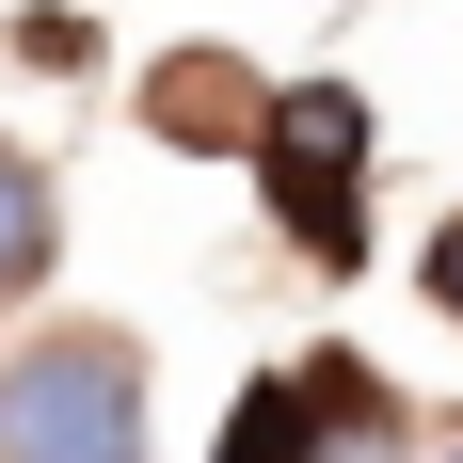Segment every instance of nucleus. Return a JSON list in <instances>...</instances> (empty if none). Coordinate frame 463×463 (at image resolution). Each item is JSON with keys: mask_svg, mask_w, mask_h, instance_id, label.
<instances>
[{"mask_svg": "<svg viewBox=\"0 0 463 463\" xmlns=\"http://www.w3.org/2000/svg\"><path fill=\"white\" fill-rule=\"evenodd\" d=\"M368 80H335V64H304V80L256 96V144H240V176H256V208L288 224V256L304 272H368Z\"/></svg>", "mask_w": 463, "mask_h": 463, "instance_id": "1", "label": "nucleus"}, {"mask_svg": "<svg viewBox=\"0 0 463 463\" xmlns=\"http://www.w3.org/2000/svg\"><path fill=\"white\" fill-rule=\"evenodd\" d=\"M0 463H144V352L112 320H48L0 352Z\"/></svg>", "mask_w": 463, "mask_h": 463, "instance_id": "2", "label": "nucleus"}, {"mask_svg": "<svg viewBox=\"0 0 463 463\" xmlns=\"http://www.w3.org/2000/svg\"><path fill=\"white\" fill-rule=\"evenodd\" d=\"M431 431L400 416V383L368 368V352H304V448L288 463H416Z\"/></svg>", "mask_w": 463, "mask_h": 463, "instance_id": "3", "label": "nucleus"}, {"mask_svg": "<svg viewBox=\"0 0 463 463\" xmlns=\"http://www.w3.org/2000/svg\"><path fill=\"white\" fill-rule=\"evenodd\" d=\"M256 96H272V80H240L224 48H176V64H144V128H160V144H208V160H240V144H256Z\"/></svg>", "mask_w": 463, "mask_h": 463, "instance_id": "4", "label": "nucleus"}, {"mask_svg": "<svg viewBox=\"0 0 463 463\" xmlns=\"http://www.w3.org/2000/svg\"><path fill=\"white\" fill-rule=\"evenodd\" d=\"M48 272H64V192L33 144H0V304H33Z\"/></svg>", "mask_w": 463, "mask_h": 463, "instance_id": "5", "label": "nucleus"}, {"mask_svg": "<svg viewBox=\"0 0 463 463\" xmlns=\"http://www.w3.org/2000/svg\"><path fill=\"white\" fill-rule=\"evenodd\" d=\"M416 288H431V320H448V335H463V208H448V224H431V240H416Z\"/></svg>", "mask_w": 463, "mask_h": 463, "instance_id": "6", "label": "nucleus"}, {"mask_svg": "<svg viewBox=\"0 0 463 463\" xmlns=\"http://www.w3.org/2000/svg\"><path fill=\"white\" fill-rule=\"evenodd\" d=\"M16 48H33V64H96V16H64V0H33V16H16Z\"/></svg>", "mask_w": 463, "mask_h": 463, "instance_id": "7", "label": "nucleus"}, {"mask_svg": "<svg viewBox=\"0 0 463 463\" xmlns=\"http://www.w3.org/2000/svg\"><path fill=\"white\" fill-rule=\"evenodd\" d=\"M416 463H463V431H431V448H416Z\"/></svg>", "mask_w": 463, "mask_h": 463, "instance_id": "8", "label": "nucleus"}]
</instances>
